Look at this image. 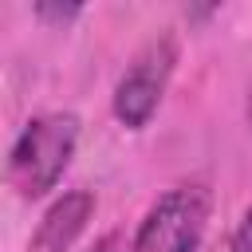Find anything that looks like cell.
Masks as SVG:
<instances>
[{"mask_svg": "<svg viewBox=\"0 0 252 252\" xmlns=\"http://www.w3.org/2000/svg\"><path fill=\"white\" fill-rule=\"evenodd\" d=\"M209 205L213 197L197 181L165 189L138 220L130 252H197L209 224Z\"/></svg>", "mask_w": 252, "mask_h": 252, "instance_id": "2", "label": "cell"}, {"mask_svg": "<svg viewBox=\"0 0 252 252\" xmlns=\"http://www.w3.org/2000/svg\"><path fill=\"white\" fill-rule=\"evenodd\" d=\"M39 20H51V24H67V20H79L83 16V4H35L32 8Z\"/></svg>", "mask_w": 252, "mask_h": 252, "instance_id": "5", "label": "cell"}, {"mask_svg": "<svg viewBox=\"0 0 252 252\" xmlns=\"http://www.w3.org/2000/svg\"><path fill=\"white\" fill-rule=\"evenodd\" d=\"M248 122H252V87H248Z\"/></svg>", "mask_w": 252, "mask_h": 252, "instance_id": "7", "label": "cell"}, {"mask_svg": "<svg viewBox=\"0 0 252 252\" xmlns=\"http://www.w3.org/2000/svg\"><path fill=\"white\" fill-rule=\"evenodd\" d=\"M224 252H252V205L244 209V217L236 220L232 236H228V248Z\"/></svg>", "mask_w": 252, "mask_h": 252, "instance_id": "6", "label": "cell"}, {"mask_svg": "<svg viewBox=\"0 0 252 252\" xmlns=\"http://www.w3.org/2000/svg\"><path fill=\"white\" fill-rule=\"evenodd\" d=\"M173 63H177V43L169 35H158L118 75L114 94H110V110L126 130H142L154 118V110L161 106L165 87L173 79Z\"/></svg>", "mask_w": 252, "mask_h": 252, "instance_id": "3", "label": "cell"}, {"mask_svg": "<svg viewBox=\"0 0 252 252\" xmlns=\"http://www.w3.org/2000/svg\"><path fill=\"white\" fill-rule=\"evenodd\" d=\"M94 217V193L91 189H67L47 205L39 217V228L32 236V252H67Z\"/></svg>", "mask_w": 252, "mask_h": 252, "instance_id": "4", "label": "cell"}, {"mask_svg": "<svg viewBox=\"0 0 252 252\" xmlns=\"http://www.w3.org/2000/svg\"><path fill=\"white\" fill-rule=\"evenodd\" d=\"M79 146V114L51 110L32 118L8 154V177L24 197H43L59 185Z\"/></svg>", "mask_w": 252, "mask_h": 252, "instance_id": "1", "label": "cell"}]
</instances>
